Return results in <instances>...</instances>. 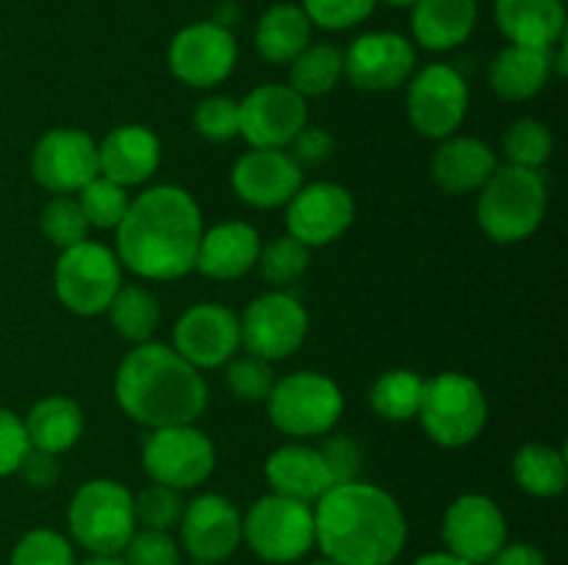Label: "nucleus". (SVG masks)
<instances>
[{"mask_svg":"<svg viewBox=\"0 0 568 565\" xmlns=\"http://www.w3.org/2000/svg\"><path fill=\"white\" fill-rule=\"evenodd\" d=\"M225 380L227 388L236 393L244 402H266V397L275 388L277 377L272 371L270 360H261L255 355H244V358H231L225 363Z\"/></svg>","mask_w":568,"mask_h":565,"instance_id":"obj_40","label":"nucleus"},{"mask_svg":"<svg viewBox=\"0 0 568 565\" xmlns=\"http://www.w3.org/2000/svg\"><path fill=\"white\" fill-rule=\"evenodd\" d=\"M477 25V0H416L410 6V33L433 53L460 48Z\"/></svg>","mask_w":568,"mask_h":565,"instance_id":"obj_27","label":"nucleus"},{"mask_svg":"<svg viewBox=\"0 0 568 565\" xmlns=\"http://www.w3.org/2000/svg\"><path fill=\"white\" fill-rule=\"evenodd\" d=\"M408 122L427 138H449L466 120L469 111V86L466 78L449 64H430L410 75Z\"/></svg>","mask_w":568,"mask_h":565,"instance_id":"obj_11","label":"nucleus"},{"mask_svg":"<svg viewBox=\"0 0 568 565\" xmlns=\"http://www.w3.org/2000/svg\"><path fill=\"white\" fill-rule=\"evenodd\" d=\"M194 131L205 138V142L225 144L231 138L239 136V103L231 97H214L200 100L197 109H194Z\"/></svg>","mask_w":568,"mask_h":565,"instance_id":"obj_42","label":"nucleus"},{"mask_svg":"<svg viewBox=\"0 0 568 565\" xmlns=\"http://www.w3.org/2000/svg\"><path fill=\"white\" fill-rule=\"evenodd\" d=\"M355 219V199L333 181H316L300 186L286 203L288 236L305 247H325L338 242Z\"/></svg>","mask_w":568,"mask_h":565,"instance_id":"obj_18","label":"nucleus"},{"mask_svg":"<svg viewBox=\"0 0 568 565\" xmlns=\"http://www.w3.org/2000/svg\"><path fill=\"white\" fill-rule=\"evenodd\" d=\"M261 236L247 222H222L203 230L194 269L211 280H239L258 264Z\"/></svg>","mask_w":568,"mask_h":565,"instance_id":"obj_24","label":"nucleus"},{"mask_svg":"<svg viewBox=\"0 0 568 565\" xmlns=\"http://www.w3.org/2000/svg\"><path fill=\"white\" fill-rule=\"evenodd\" d=\"M28 449H31V441H28L26 424H22L20 415L0 408V476L14 474L22 460H26Z\"/></svg>","mask_w":568,"mask_h":565,"instance_id":"obj_46","label":"nucleus"},{"mask_svg":"<svg viewBox=\"0 0 568 565\" xmlns=\"http://www.w3.org/2000/svg\"><path fill=\"white\" fill-rule=\"evenodd\" d=\"M344 75V50L336 44H308L288 64V86L300 97H322L333 92Z\"/></svg>","mask_w":568,"mask_h":565,"instance_id":"obj_32","label":"nucleus"},{"mask_svg":"<svg viewBox=\"0 0 568 565\" xmlns=\"http://www.w3.org/2000/svg\"><path fill=\"white\" fill-rule=\"evenodd\" d=\"M414 70V42L394 31L361 33L344 53V75L361 92H392L408 83Z\"/></svg>","mask_w":568,"mask_h":565,"instance_id":"obj_16","label":"nucleus"},{"mask_svg":"<svg viewBox=\"0 0 568 565\" xmlns=\"http://www.w3.org/2000/svg\"><path fill=\"white\" fill-rule=\"evenodd\" d=\"M308 565H336V563H331V559H316V563H308Z\"/></svg>","mask_w":568,"mask_h":565,"instance_id":"obj_53","label":"nucleus"},{"mask_svg":"<svg viewBox=\"0 0 568 565\" xmlns=\"http://www.w3.org/2000/svg\"><path fill=\"white\" fill-rule=\"evenodd\" d=\"M203 214L181 186H153L131 199L116 225V258L144 280H178L194 269Z\"/></svg>","mask_w":568,"mask_h":565,"instance_id":"obj_1","label":"nucleus"},{"mask_svg":"<svg viewBox=\"0 0 568 565\" xmlns=\"http://www.w3.org/2000/svg\"><path fill=\"white\" fill-rule=\"evenodd\" d=\"M242 537L266 563H297L316 543L314 510L308 502L270 493L247 510Z\"/></svg>","mask_w":568,"mask_h":565,"instance_id":"obj_8","label":"nucleus"},{"mask_svg":"<svg viewBox=\"0 0 568 565\" xmlns=\"http://www.w3.org/2000/svg\"><path fill=\"white\" fill-rule=\"evenodd\" d=\"M322 460H325L327 471H331L333 485H344V482H355L364 465V452H361L358 441L349 435H331L322 441L320 446Z\"/></svg>","mask_w":568,"mask_h":565,"instance_id":"obj_45","label":"nucleus"},{"mask_svg":"<svg viewBox=\"0 0 568 565\" xmlns=\"http://www.w3.org/2000/svg\"><path fill=\"white\" fill-rule=\"evenodd\" d=\"M497 170V155L486 142L471 136H449L430 161V175L447 194L480 192Z\"/></svg>","mask_w":568,"mask_h":565,"instance_id":"obj_25","label":"nucleus"},{"mask_svg":"<svg viewBox=\"0 0 568 565\" xmlns=\"http://www.w3.org/2000/svg\"><path fill=\"white\" fill-rule=\"evenodd\" d=\"M31 175L53 194L81 192L100 175L98 142L81 127H53L33 147Z\"/></svg>","mask_w":568,"mask_h":565,"instance_id":"obj_15","label":"nucleus"},{"mask_svg":"<svg viewBox=\"0 0 568 565\" xmlns=\"http://www.w3.org/2000/svg\"><path fill=\"white\" fill-rule=\"evenodd\" d=\"M308 125V105L286 83L255 86L239 103V133L255 150H283Z\"/></svg>","mask_w":568,"mask_h":565,"instance_id":"obj_14","label":"nucleus"},{"mask_svg":"<svg viewBox=\"0 0 568 565\" xmlns=\"http://www.w3.org/2000/svg\"><path fill=\"white\" fill-rule=\"evenodd\" d=\"M236 39L231 28L214 20L192 22L172 37L170 61L172 75L194 89H211L225 81L236 66Z\"/></svg>","mask_w":568,"mask_h":565,"instance_id":"obj_13","label":"nucleus"},{"mask_svg":"<svg viewBox=\"0 0 568 565\" xmlns=\"http://www.w3.org/2000/svg\"><path fill=\"white\" fill-rule=\"evenodd\" d=\"M547 214V186L536 170L497 166L480 188L477 225L491 242L519 244L541 227Z\"/></svg>","mask_w":568,"mask_h":565,"instance_id":"obj_4","label":"nucleus"},{"mask_svg":"<svg viewBox=\"0 0 568 565\" xmlns=\"http://www.w3.org/2000/svg\"><path fill=\"white\" fill-rule=\"evenodd\" d=\"M26 432L31 449L48 454H61L81 441L83 432V413L81 404L70 397H44L28 410Z\"/></svg>","mask_w":568,"mask_h":565,"instance_id":"obj_29","label":"nucleus"},{"mask_svg":"<svg viewBox=\"0 0 568 565\" xmlns=\"http://www.w3.org/2000/svg\"><path fill=\"white\" fill-rule=\"evenodd\" d=\"M419 421L438 446L458 449L480 438L488 421V399L480 382L460 371H444L425 380Z\"/></svg>","mask_w":568,"mask_h":565,"instance_id":"obj_5","label":"nucleus"},{"mask_svg":"<svg viewBox=\"0 0 568 565\" xmlns=\"http://www.w3.org/2000/svg\"><path fill=\"white\" fill-rule=\"evenodd\" d=\"M272 493L297 499V502H316L322 493L333 487L331 471L322 460L320 449L303 443H286L275 449L264 465Z\"/></svg>","mask_w":568,"mask_h":565,"instance_id":"obj_26","label":"nucleus"},{"mask_svg":"<svg viewBox=\"0 0 568 565\" xmlns=\"http://www.w3.org/2000/svg\"><path fill=\"white\" fill-rule=\"evenodd\" d=\"M494 22L510 44L552 50L564 42V0H494Z\"/></svg>","mask_w":568,"mask_h":565,"instance_id":"obj_23","label":"nucleus"},{"mask_svg":"<svg viewBox=\"0 0 568 565\" xmlns=\"http://www.w3.org/2000/svg\"><path fill=\"white\" fill-rule=\"evenodd\" d=\"M116 404L136 424L159 430L194 424L209 404V386L200 369L166 343L144 341L122 358L114 377Z\"/></svg>","mask_w":568,"mask_h":565,"instance_id":"obj_3","label":"nucleus"},{"mask_svg":"<svg viewBox=\"0 0 568 565\" xmlns=\"http://www.w3.org/2000/svg\"><path fill=\"white\" fill-rule=\"evenodd\" d=\"M70 532L89 554H122L136 532L133 496L114 480H92L70 502Z\"/></svg>","mask_w":568,"mask_h":565,"instance_id":"obj_6","label":"nucleus"},{"mask_svg":"<svg viewBox=\"0 0 568 565\" xmlns=\"http://www.w3.org/2000/svg\"><path fill=\"white\" fill-rule=\"evenodd\" d=\"M311 20L303 6L275 3L264 11L255 28V50L270 64H292L311 44Z\"/></svg>","mask_w":568,"mask_h":565,"instance_id":"obj_30","label":"nucleus"},{"mask_svg":"<svg viewBox=\"0 0 568 565\" xmlns=\"http://www.w3.org/2000/svg\"><path fill=\"white\" fill-rule=\"evenodd\" d=\"M142 465L159 485L186 491L209 480L216 465V452L211 438L194 424L159 427L144 441Z\"/></svg>","mask_w":568,"mask_h":565,"instance_id":"obj_10","label":"nucleus"},{"mask_svg":"<svg viewBox=\"0 0 568 565\" xmlns=\"http://www.w3.org/2000/svg\"><path fill=\"white\" fill-rule=\"evenodd\" d=\"M178 526L186 552L200 563H222L242 543V515L220 493H205L189 502Z\"/></svg>","mask_w":568,"mask_h":565,"instance_id":"obj_20","label":"nucleus"},{"mask_svg":"<svg viewBox=\"0 0 568 565\" xmlns=\"http://www.w3.org/2000/svg\"><path fill=\"white\" fill-rule=\"evenodd\" d=\"M242 343L261 360H283L303 347L308 336V314L303 302L286 291L255 297L239 319Z\"/></svg>","mask_w":568,"mask_h":565,"instance_id":"obj_12","label":"nucleus"},{"mask_svg":"<svg viewBox=\"0 0 568 565\" xmlns=\"http://www.w3.org/2000/svg\"><path fill=\"white\" fill-rule=\"evenodd\" d=\"M422 391H425V380L416 371L392 369L377 377L372 386V410L383 421H410L419 413Z\"/></svg>","mask_w":568,"mask_h":565,"instance_id":"obj_34","label":"nucleus"},{"mask_svg":"<svg viewBox=\"0 0 568 565\" xmlns=\"http://www.w3.org/2000/svg\"><path fill=\"white\" fill-rule=\"evenodd\" d=\"M192 565H216V563H200V559H197V563H192Z\"/></svg>","mask_w":568,"mask_h":565,"instance_id":"obj_54","label":"nucleus"},{"mask_svg":"<svg viewBox=\"0 0 568 565\" xmlns=\"http://www.w3.org/2000/svg\"><path fill=\"white\" fill-rule=\"evenodd\" d=\"M55 297L78 316H98L109 310L111 299L122 286V264L109 247L98 242H81L64 249L55 264Z\"/></svg>","mask_w":568,"mask_h":565,"instance_id":"obj_9","label":"nucleus"},{"mask_svg":"<svg viewBox=\"0 0 568 565\" xmlns=\"http://www.w3.org/2000/svg\"><path fill=\"white\" fill-rule=\"evenodd\" d=\"M552 147L555 138L549 127L532 116H521L503 133L505 158L510 166H521V170H541L552 155Z\"/></svg>","mask_w":568,"mask_h":565,"instance_id":"obj_35","label":"nucleus"},{"mask_svg":"<svg viewBox=\"0 0 568 565\" xmlns=\"http://www.w3.org/2000/svg\"><path fill=\"white\" fill-rule=\"evenodd\" d=\"M292 158L300 170H314V166H322L325 161L333 158L336 153V138L333 133H327L325 127H308L305 125L297 136L292 138Z\"/></svg>","mask_w":568,"mask_h":565,"instance_id":"obj_47","label":"nucleus"},{"mask_svg":"<svg viewBox=\"0 0 568 565\" xmlns=\"http://www.w3.org/2000/svg\"><path fill=\"white\" fill-rule=\"evenodd\" d=\"M381 3L394 6V9H410V6H414L416 0H381Z\"/></svg>","mask_w":568,"mask_h":565,"instance_id":"obj_52","label":"nucleus"},{"mask_svg":"<svg viewBox=\"0 0 568 565\" xmlns=\"http://www.w3.org/2000/svg\"><path fill=\"white\" fill-rule=\"evenodd\" d=\"M308 260L311 249L286 233V236L272 238L266 247H261L258 264L255 266H258L261 277H264L270 286L283 288L288 286V282L297 280V277L308 269Z\"/></svg>","mask_w":568,"mask_h":565,"instance_id":"obj_37","label":"nucleus"},{"mask_svg":"<svg viewBox=\"0 0 568 565\" xmlns=\"http://www.w3.org/2000/svg\"><path fill=\"white\" fill-rule=\"evenodd\" d=\"M81 565H125L120 559V554H92L89 559H83Z\"/></svg>","mask_w":568,"mask_h":565,"instance_id":"obj_51","label":"nucleus"},{"mask_svg":"<svg viewBox=\"0 0 568 565\" xmlns=\"http://www.w3.org/2000/svg\"><path fill=\"white\" fill-rule=\"evenodd\" d=\"M11 565H78L70 541L53 530H33L14 546Z\"/></svg>","mask_w":568,"mask_h":565,"instance_id":"obj_41","label":"nucleus"},{"mask_svg":"<svg viewBox=\"0 0 568 565\" xmlns=\"http://www.w3.org/2000/svg\"><path fill=\"white\" fill-rule=\"evenodd\" d=\"M183 507H186V502L181 499V491L159 485V482L133 496V515H136V524H142V530L170 532L172 526L181 524Z\"/></svg>","mask_w":568,"mask_h":565,"instance_id":"obj_39","label":"nucleus"},{"mask_svg":"<svg viewBox=\"0 0 568 565\" xmlns=\"http://www.w3.org/2000/svg\"><path fill=\"white\" fill-rule=\"evenodd\" d=\"M172 341V349L194 369H216L236 358L242 332L231 308L220 302H200L178 319Z\"/></svg>","mask_w":568,"mask_h":565,"instance_id":"obj_19","label":"nucleus"},{"mask_svg":"<svg viewBox=\"0 0 568 565\" xmlns=\"http://www.w3.org/2000/svg\"><path fill=\"white\" fill-rule=\"evenodd\" d=\"M161 164V142L150 127L120 125L98 144L100 175L120 186H139L150 181Z\"/></svg>","mask_w":568,"mask_h":565,"instance_id":"obj_22","label":"nucleus"},{"mask_svg":"<svg viewBox=\"0 0 568 565\" xmlns=\"http://www.w3.org/2000/svg\"><path fill=\"white\" fill-rule=\"evenodd\" d=\"M122 563L125 565H181V552L172 541L170 532L139 530L122 548Z\"/></svg>","mask_w":568,"mask_h":565,"instance_id":"obj_44","label":"nucleus"},{"mask_svg":"<svg viewBox=\"0 0 568 565\" xmlns=\"http://www.w3.org/2000/svg\"><path fill=\"white\" fill-rule=\"evenodd\" d=\"M514 476L521 491L552 499L566 491L568 465L560 449L547 443H527L514 454Z\"/></svg>","mask_w":568,"mask_h":565,"instance_id":"obj_31","label":"nucleus"},{"mask_svg":"<svg viewBox=\"0 0 568 565\" xmlns=\"http://www.w3.org/2000/svg\"><path fill=\"white\" fill-rule=\"evenodd\" d=\"M78 205H81L89 227H98V230H116V225H120L122 216H125L128 205H131V197H128L125 186L98 175L78 192Z\"/></svg>","mask_w":568,"mask_h":565,"instance_id":"obj_36","label":"nucleus"},{"mask_svg":"<svg viewBox=\"0 0 568 565\" xmlns=\"http://www.w3.org/2000/svg\"><path fill=\"white\" fill-rule=\"evenodd\" d=\"M316 543L336 565H392L408 524L397 499L369 482H344L316 499Z\"/></svg>","mask_w":568,"mask_h":565,"instance_id":"obj_2","label":"nucleus"},{"mask_svg":"<svg viewBox=\"0 0 568 565\" xmlns=\"http://www.w3.org/2000/svg\"><path fill=\"white\" fill-rule=\"evenodd\" d=\"M414 565H471V563H464V559L453 557L449 552H438V554H425V557L416 559Z\"/></svg>","mask_w":568,"mask_h":565,"instance_id":"obj_50","label":"nucleus"},{"mask_svg":"<svg viewBox=\"0 0 568 565\" xmlns=\"http://www.w3.org/2000/svg\"><path fill=\"white\" fill-rule=\"evenodd\" d=\"M377 0H303L311 25L325 31H347L361 25L375 11Z\"/></svg>","mask_w":568,"mask_h":565,"instance_id":"obj_43","label":"nucleus"},{"mask_svg":"<svg viewBox=\"0 0 568 565\" xmlns=\"http://www.w3.org/2000/svg\"><path fill=\"white\" fill-rule=\"evenodd\" d=\"M266 413L283 435H325L344 413L342 388L320 371H294L275 382L266 397Z\"/></svg>","mask_w":568,"mask_h":565,"instance_id":"obj_7","label":"nucleus"},{"mask_svg":"<svg viewBox=\"0 0 568 565\" xmlns=\"http://www.w3.org/2000/svg\"><path fill=\"white\" fill-rule=\"evenodd\" d=\"M109 319L114 325L116 336L133 343H144L159 330V299L142 286H120V291L114 294L109 305Z\"/></svg>","mask_w":568,"mask_h":565,"instance_id":"obj_33","label":"nucleus"},{"mask_svg":"<svg viewBox=\"0 0 568 565\" xmlns=\"http://www.w3.org/2000/svg\"><path fill=\"white\" fill-rule=\"evenodd\" d=\"M42 233L50 244L61 249H70L75 244L87 242L89 222L83 216L78 199L67 197V194H55L42 210Z\"/></svg>","mask_w":568,"mask_h":565,"instance_id":"obj_38","label":"nucleus"},{"mask_svg":"<svg viewBox=\"0 0 568 565\" xmlns=\"http://www.w3.org/2000/svg\"><path fill=\"white\" fill-rule=\"evenodd\" d=\"M486 565H547V557L541 554V548L530 546V543H514V546L505 543Z\"/></svg>","mask_w":568,"mask_h":565,"instance_id":"obj_49","label":"nucleus"},{"mask_svg":"<svg viewBox=\"0 0 568 565\" xmlns=\"http://www.w3.org/2000/svg\"><path fill=\"white\" fill-rule=\"evenodd\" d=\"M59 454H48V452H39V449H28L26 460L20 463V474L26 480V485L31 487H50L61 474V465H59Z\"/></svg>","mask_w":568,"mask_h":565,"instance_id":"obj_48","label":"nucleus"},{"mask_svg":"<svg viewBox=\"0 0 568 565\" xmlns=\"http://www.w3.org/2000/svg\"><path fill=\"white\" fill-rule=\"evenodd\" d=\"M552 78V50L508 44L488 64V86L503 100H530Z\"/></svg>","mask_w":568,"mask_h":565,"instance_id":"obj_28","label":"nucleus"},{"mask_svg":"<svg viewBox=\"0 0 568 565\" xmlns=\"http://www.w3.org/2000/svg\"><path fill=\"white\" fill-rule=\"evenodd\" d=\"M444 543L453 557L471 565H486L508 543V521L497 502L483 493L455 499L444 513Z\"/></svg>","mask_w":568,"mask_h":565,"instance_id":"obj_17","label":"nucleus"},{"mask_svg":"<svg viewBox=\"0 0 568 565\" xmlns=\"http://www.w3.org/2000/svg\"><path fill=\"white\" fill-rule=\"evenodd\" d=\"M233 192L253 208H281L303 186V170L283 150H250L233 164Z\"/></svg>","mask_w":568,"mask_h":565,"instance_id":"obj_21","label":"nucleus"}]
</instances>
